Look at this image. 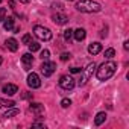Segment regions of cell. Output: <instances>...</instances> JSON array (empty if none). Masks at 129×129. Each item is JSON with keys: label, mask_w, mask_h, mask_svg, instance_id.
<instances>
[{"label": "cell", "mask_w": 129, "mask_h": 129, "mask_svg": "<svg viewBox=\"0 0 129 129\" xmlns=\"http://www.w3.org/2000/svg\"><path fill=\"white\" fill-rule=\"evenodd\" d=\"M117 70V64L114 61H106L97 69V79L99 81H106L109 79Z\"/></svg>", "instance_id": "obj_1"}, {"label": "cell", "mask_w": 129, "mask_h": 129, "mask_svg": "<svg viewBox=\"0 0 129 129\" xmlns=\"http://www.w3.org/2000/svg\"><path fill=\"white\" fill-rule=\"evenodd\" d=\"M76 9L81 11V12L93 14V12H100L102 6L97 2H93V0H79L76 3Z\"/></svg>", "instance_id": "obj_2"}, {"label": "cell", "mask_w": 129, "mask_h": 129, "mask_svg": "<svg viewBox=\"0 0 129 129\" xmlns=\"http://www.w3.org/2000/svg\"><path fill=\"white\" fill-rule=\"evenodd\" d=\"M34 34L40 38V40H44V41H49L52 38V32L50 29L44 27V26H35L34 27Z\"/></svg>", "instance_id": "obj_3"}, {"label": "cell", "mask_w": 129, "mask_h": 129, "mask_svg": "<svg viewBox=\"0 0 129 129\" xmlns=\"http://www.w3.org/2000/svg\"><path fill=\"white\" fill-rule=\"evenodd\" d=\"M94 69H96V64L94 62H91V64H88L87 66V69H85V72H84V76L81 78V81H79V85H85L87 84V81L93 76V73H94Z\"/></svg>", "instance_id": "obj_4"}, {"label": "cell", "mask_w": 129, "mask_h": 129, "mask_svg": "<svg viewBox=\"0 0 129 129\" xmlns=\"http://www.w3.org/2000/svg\"><path fill=\"white\" fill-rule=\"evenodd\" d=\"M55 70H56V64H55V62H49V61H44V62H43V66H41V72H43V75H44L46 78L52 76Z\"/></svg>", "instance_id": "obj_5"}, {"label": "cell", "mask_w": 129, "mask_h": 129, "mask_svg": "<svg viewBox=\"0 0 129 129\" xmlns=\"http://www.w3.org/2000/svg\"><path fill=\"white\" fill-rule=\"evenodd\" d=\"M59 87L62 90H72L75 87V79L72 76H61L59 79Z\"/></svg>", "instance_id": "obj_6"}, {"label": "cell", "mask_w": 129, "mask_h": 129, "mask_svg": "<svg viewBox=\"0 0 129 129\" xmlns=\"http://www.w3.org/2000/svg\"><path fill=\"white\" fill-rule=\"evenodd\" d=\"M27 85H29L30 88H40V87H41V79H40V76H38L37 73H30V75L27 76Z\"/></svg>", "instance_id": "obj_7"}, {"label": "cell", "mask_w": 129, "mask_h": 129, "mask_svg": "<svg viewBox=\"0 0 129 129\" xmlns=\"http://www.w3.org/2000/svg\"><path fill=\"white\" fill-rule=\"evenodd\" d=\"M21 62H23V66H24V70H30L32 64H34V56H32V53H24V55L21 56Z\"/></svg>", "instance_id": "obj_8"}, {"label": "cell", "mask_w": 129, "mask_h": 129, "mask_svg": "<svg viewBox=\"0 0 129 129\" xmlns=\"http://www.w3.org/2000/svg\"><path fill=\"white\" fill-rule=\"evenodd\" d=\"M5 94H8V96H14L17 91H18V87L15 85V84H6V85H3V90H2Z\"/></svg>", "instance_id": "obj_9"}, {"label": "cell", "mask_w": 129, "mask_h": 129, "mask_svg": "<svg viewBox=\"0 0 129 129\" xmlns=\"http://www.w3.org/2000/svg\"><path fill=\"white\" fill-rule=\"evenodd\" d=\"M52 20L56 23V24H66L69 21V17L64 15V14H53L52 15Z\"/></svg>", "instance_id": "obj_10"}, {"label": "cell", "mask_w": 129, "mask_h": 129, "mask_svg": "<svg viewBox=\"0 0 129 129\" xmlns=\"http://www.w3.org/2000/svg\"><path fill=\"white\" fill-rule=\"evenodd\" d=\"M6 47L11 50V52H17L18 50V41L15 38H8L6 40Z\"/></svg>", "instance_id": "obj_11"}, {"label": "cell", "mask_w": 129, "mask_h": 129, "mask_svg": "<svg viewBox=\"0 0 129 129\" xmlns=\"http://www.w3.org/2000/svg\"><path fill=\"white\" fill-rule=\"evenodd\" d=\"M85 35H87V32H85V29H82V27L73 30V37H75L76 41H82V40H85Z\"/></svg>", "instance_id": "obj_12"}, {"label": "cell", "mask_w": 129, "mask_h": 129, "mask_svg": "<svg viewBox=\"0 0 129 129\" xmlns=\"http://www.w3.org/2000/svg\"><path fill=\"white\" fill-rule=\"evenodd\" d=\"M100 50H102V44L100 43H91L88 46V52L91 55H97V53H100Z\"/></svg>", "instance_id": "obj_13"}, {"label": "cell", "mask_w": 129, "mask_h": 129, "mask_svg": "<svg viewBox=\"0 0 129 129\" xmlns=\"http://www.w3.org/2000/svg\"><path fill=\"white\" fill-rule=\"evenodd\" d=\"M30 111L37 115H41L44 112V106L41 103H30Z\"/></svg>", "instance_id": "obj_14"}, {"label": "cell", "mask_w": 129, "mask_h": 129, "mask_svg": "<svg viewBox=\"0 0 129 129\" xmlns=\"http://www.w3.org/2000/svg\"><path fill=\"white\" fill-rule=\"evenodd\" d=\"M3 27H5L6 30H11V29H14V18H12V17H8V18H5Z\"/></svg>", "instance_id": "obj_15"}, {"label": "cell", "mask_w": 129, "mask_h": 129, "mask_svg": "<svg viewBox=\"0 0 129 129\" xmlns=\"http://www.w3.org/2000/svg\"><path fill=\"white\" fill-rule=\"evenodd\" d=\"M105 120H106V114H105V112H99V114L96 115V118H94V123L99 126V124H102Z\"/></svg>", "instance_id": "obj_16"}, {"label": "cell", "mask_w": 129, "mask_h": 129, "mask_svg": "<svg viewBox=\"0 0 129 129\" xmlns=\"http://www.w3.org/2000/svg\"><path fill=\"white\" fill-rule=\"evenodd\" d=\"M18 112H20V111H18L17 108H14V106H12V108H9V111H6V112L3 114V117H6V118H9V117H14V115H17Z\"/></svg>", "instance_id": "obj_17"}, {"label": "cell", "mask_w": 129, "mask_h": 129, "mask_svg": "<svg viewBox=\"0 0 129 129\" xmlns=\"http://www.w3.org/2000/svg\"><path fill=\"white\" fill-rule=\"evenodd\" d=\"M27 46H29V50H30L32 53H34V52H38V50H40V44H38V43H35V41H30V43H29Z\"/></svg>", "instance_id": "obj_18"}, {"label": "cell", "mask_w": 129, "mask_h": 129, "mask_svg": "<svg viewBox=\"0 0 129 129\" xmlns=\"http://www.w3.org/2000/svg\"><path fill=\"white\" fill-rule=\"evenodd\" d=\"M115 56V50L114 49H106L105 50V59H112Z\"/></svg>", "instance_id": "obj_19"}, {"label": "cell", "mask_w": 129, "mask_h": 129, "mask_svg": "<svg viewBox=\"0 0 129 129\" xmlns=\"http://www.w3.org/2000/svg\"><path fill=\"white\" fill-rule=\"evenodd\" d=\"M72 38H73V30L72 29H66V30H64V40L70 41Z\"/></svg>", "instance_id": "obj_20"}, {"label": "cell", "mask_w": 129, "mask_h": 129, "mask_svg": "<svg viewBox=\"0 0 129 129\" xmlns=\"http://www.w3.org/2000/svg\"><path fill=\"white\" fill-rule=\"evenodd\" d=\"M70 105H72V100H70V99H62V100H61V106H62V108H69Z\"/></svg>", "instance_id": "obj_21"}, {"label": "cell", "mask_w": 129, "mask_h": 129, "mask_svg": "<svg viewBox=\"0 0 129 129\" xmlns=\"http://www.w3.org/2000/svg\"><path fill=\"white\" fill-rule=\"evenodd\" d=\"M49 56H50V52H49V50H43L40 58H41L43 61H47V59H49Z\"/></svg>", "instance_id": "obj_22"}, {"label": "cell", "mask_w": 129, "mask_h": 129, "mask_svg": "<svg viewBox=\"0 0 129 129\" xmlns=\"http://www.w3.org/2000/svg\"><path fill=\"white\" fill-rule=\"evenodd\" d=\"M70 58H72V55H70V53H67V52L61 53V61H69Z\"/></svg>", "instance_id": "obj_23"}, {"label": "cell", "mask_w": 129, "mask_h": 129, "mask_svg": "<svg viewBox=\"0 0 129 129\" xmlns=\"http://www.w3.org/2000/svg\"><path fill=\"white\" fill-rule=\"evenodd\" d=\"M14 105H15L14 100H3V106H6V108H12Z\"/></svg>", "instance_id": "obj_24"}, {"label": "cell", "mask_w": 129, "mask_h": 129, "mask_svg": "<svg viewBox=\"0 0 129 129\" xmlns=\"http://www.w3.org/2000/svg\"><path fill=\"white\" fill-rule=\"evenodd\" d=\"M5 15H6V9L5 8H0V23L5 20Z\"/></svg>", "instance_id": "obj_25"}, {"label": "cell", "mask_w": 129, "mask_h": 129, "mask_svg": "<svg viewBox=\"0 0 129 129\" xmlns=\"http://www.w3.org/2000/svg\"><path fill=\"white\" fill-rule=\"evenodd\" d=\"M21 41H23L24 44H29V43L32 41V38H30V35H29V34H26V35L23 37V40H21Z\"/></svg>", "instance_id": "obj_26"}, {"label": "cell", "mask_w": 129, "mask_h": 129, "mask_svg": "<svg viewBox=\"0 0 129 129\" xmlns=\"http://www.w3.org/2000/svg\"><path fill=\"white\" fill-rule=\"evenodd\" d=\"M70 72H72V73H81V72H82V69H79V67H72V69H70Z\"/></svg>", "instance_id": "obj_27"}, {"label": "cell", "mask_w": 129, "mask_h": 129, "mask_svg": "<svg viewBox=\"0 0 129 129\" xmlns=\"http://www.w3.org/2000/svg\"><path fill=\"white\" fill-rule=\"evenodd\" d=\"M123 47H124V50H127L129 49V41H124V46Z\"/></svg>", "instance_id": "obj_28"}, {"label": "cell", "mask_w": 129, "mask_h": 129, "mask_svg": "<svg viewBox=\"0 0 129 129\" xmlns=\"http://www.w3.org/2000/svg\"><path fill=\"white\" fill-rule=\"evenodd\" d=\"M29 97H30V94H29V93H24V94H23V99H29Z\"/></svg>", "instance_id": "obj_29"}, {"label": "cell", "mask_w": 129, "mask_h": 129, "mask_svg": "<svg viewBox=\"0 0 129 129\" xmlns=\"http://www.w3.org/2000/svg\"><path fill=\"white\" fill-rule=\"evenodd\" d=\"M20 3H29V0H18Z\"/></svg>", "instance_id": "obj_30"}, {"label": "cell", "mask_w": 129, "mask_h": 129, "mask_svg": "<svg viewBox=\"0 0 129 129\" xmlns=\"http://www.w3.org/2000/svg\"><path fill=\"white\" fill-rule=\"evenodd\" d=\"M3 106V99H0V108Z\"/></svg>", "instance_id": "obj_31"}, {"label": "cell", "mask_w": 129, "mask_h": 129, "mask_svg": "<svg viewBox=\"0 0 129 129\" xmlns=\"http://www.w3.org/2000/svg\"><path fill=\"white\" fill-rule=\"evenodd\" d=\"M0 64H2V56H0Z\"/></svg>", "instance_id": "obj_32"}, {"label": "cell", "mask_w": 129, "mask_h": 129, "mask_svg": "<svg viewBox=\"0 0 129 129\" xmlns=\"http://www.w3.org/2000/svg\"><path fill=\"white\" fill-rule=\"evenodd\" d=\"M0 2H2V0H0Z\"/></svg>", "instance_id": "obj_33"}]
</instances>
